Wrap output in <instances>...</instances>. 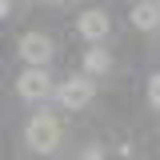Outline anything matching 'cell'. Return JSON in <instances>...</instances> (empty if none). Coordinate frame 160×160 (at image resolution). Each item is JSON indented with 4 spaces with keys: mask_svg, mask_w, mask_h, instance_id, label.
I'll return each instance as SVG.
<instances>
[{
    "mask_svg": "<svg viewBox=\"0 0 160 160\" xmlns=\"http://www.w3.org/2000/svg\"><path fill=\"white\" fill-rule=\"evenodd\" d=\"M52 40L44 36V32H28V36H20V56L28 60V68H48V60H52Z\"/></svg>",
    "mask_w": 160,
    "mask_h": 160,
    "instance_id": "cell-3",
    "label": "cell"
},
{
    "mask_svg": "<svg viewBox=\"0 0 160 160\" xmlns=\"http://www.w3.org/2000/svg\"><path fill=\"white\" fill-rule=\"evenodd\" d=\"M76 32H80L84 40L100 44V40L112 32V20H108V12H100V8H88V12H80V16H76Z\"/></svg>",
    "mask_w": 160,
    "mask_h": 160,
    "instance_id": "cell-5",
    "label": "cell"
},
{
    "mask_svg": "<svg viewBox=\"0 0 160 160\" xmlns=\"http://www.w3.org/2000/svg\"><path fill=\"white\" fill-rule=\"evenodd\" d=\"M24 144L32 152H40V156L56 152L60 148V120L48 116V112H36V116L28 120V128H24Z\"/></svg>",
    "mask_w": 160,
    "mask_h": 160,
    "instance_id": "cell-1",
    "label": "cell"
},
{
    "mask_svg": "<svg viewBox=\"0 0 160 160\" xmlns=\"http://www.w3.org/2000/svg\"><path fill=\"white\" fill-rule=\"evenodd\" d=\"M92 92H96V84H92L88 76H72V80H64V84L56 88V100L68 108V112H76V108H84V104L92 100Z\"/></svg>",
    "mask_w": 160,
    "mask_h": 160,
    "instance_id": "cell-2",
    "label": "cell"
},
{
    "mask_svg": "<svg viewBox=\"0 0 160 160\" xmlns=\"http://www.w3.org/2000/svg\"><path fill=\"white\" fill-rule=\"evenodd\" d=\"M48 4H68V0H48Z\"/></svg>",
    "mask_w": 160,
    "mask_h": 160,
    "instance_id": "cell-10",
    "label": "cell"
},
{
    "mask_svg": "<svg viewBox=\"0 0 160 160\" xmlns=\"http://www.w3.org/2000/svg\"><path fill=\"white\" fill-rule=\"evenodd\" d=\"M148 100H152V108L160 112V72H156L152 80H148Z\"/></svg>",
    "mask_w": 160,
    "mask_h": 160,
    "instance_id": "cell-8",
    "label": "cell"
},
{
    "mask_svg": "<svg viewBox=\"0 0 160 160\" xmlns=\"http://www.w3.org/2000/svg\"><path fill=\"white\" fill-rule=\"evenodd\" d=\"M80 160H104V148L92 144V148H84V156H80Z\"/></svg>",
    "mask_w": 160,
    "mask_h": 160,
    "instance_id": "cell-9",
    "label": "cell"
},
{
    "mask_svg": "<svg viewBox=\"0 0 160 160\" xmlns=\"http://www.w3.org/2000/svg\"><path fill=\"white\" fill-rule=\"evenodd\" d=\"M132 24L144 28V32L160 28V4L156 0H136V4H132Z\"/></svg>",
    "mask_w": 160,
    "mask_h": 160,
    "instance_id": "cell-6",
    "label": "cell"
},
{
    "mask_svg": "<svg viewBox=\"0 0 160 160\" xmlns=\"http://www.w3.org/2000/svg\"><path fill=\"white\" fill-rule=\"evenodd\" d=\"M108 68H112V56H108L104 48H88V52H84V72H88V76H104Z\"/></svg>",
    "mask_w": 160,
    "mask_h": 160,
    "instance_id": "cell-7",
    "label": "cell"
},
{
    "mask_svg": "<svg viewBox=\"0 0 160 160\" xmlns=\"http://www.w3.org/2000/svg\"><path fill=\"white\" fill-rule=\"evenodd\" d=\"M16 92L24 100H44L52 92V80H48V68H28L16 76Z\"/></svg>",
    "mask_w": 160,
    "mask_h": 160,
    "instance_id": "cell-4",
    "label": "cell"
}]
</instances>
